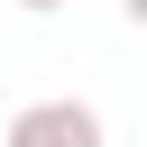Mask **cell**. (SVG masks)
Returning a JSON list of instances; mask_svg holds the SVG:
<instances>
[{"mask_svg":"<svg viewBox=\"0 0 147 147\" xmlns=\"http://www.w3.org/2000/svg\"><path fill=\"white\" fill-rule=\"evenodd\" d=\"M0 147H110V129H101V110H92V101L55 92V101H28V110L0 129Z\"/></svg>","mask_w":147,"mask_h":147,"instance_id":"1","label":"cell"},{"mask_svg":"<svg viewBox=\"0 0 147 147\" xmlns=\"http://www.w3.org/2000/svg\"><path fill=\"white\" fill-rule=\"evenodd\" d=\"M9 9H37V18H46V9H64V0H9Z\"/></svg>","mask_w":147,"mask_h":147,"instance_id":"2","label":"cell"},{"mask_svg":"<svg viewBox=\"0 0 147 147\" xmlns=\"http://www.w3.org/2000/svg\"><path fill=\"white\" fill-rule=\"evenodd\" d=\"M119 9H129V28H147V0H119Z\"/></svg>","mask_w":147,"mask_h":147,"instance_id":"3","label":"cell"}]
</instances>
